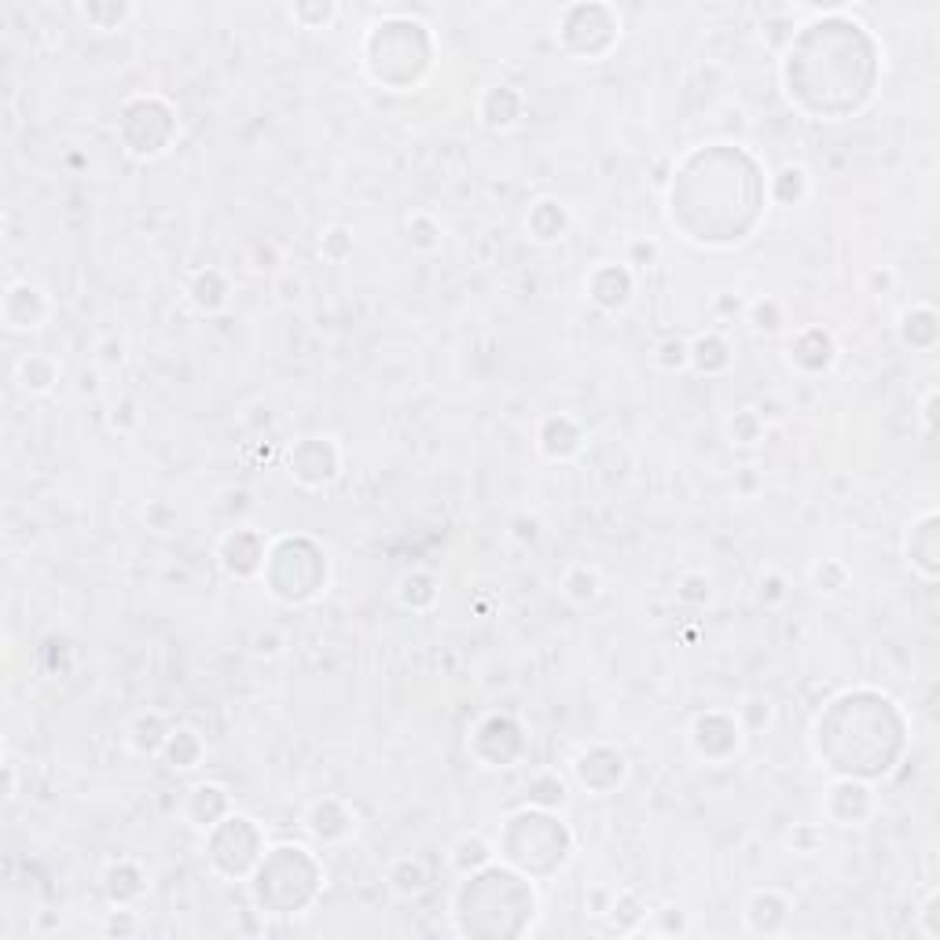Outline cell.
Wrapping results in <instances>:
<instances>
[{
  "label": "cell",
  "mask_w": 940,
  "mask_h": 940,
  "mask_svg": "<svg viewBox=\"0 0 940 940\" xmlns=\"http://www.w3.org/2000/svg\"><path fill=\"white\" fill-rule=\"evenodd\" d=\"M254 904L269 915H305V907H313L298 889H291V882L298 886H323V867L316 864V856L302 845H280L272 853H265V859L254 870Z\"/></svg>",
  "instance_id": "6da1fadb"
},
{
  "label": "cell",
  "mask_w": 940,
  "mask_h": 940,
  "mask_svg": "<svg viewBox=\"0 0 940 940\" xmlns=\"http://www.w3.org/2000/svg\"><path fill=\"white\" fill-rule=\"evenodd\" d=\"M529 845L537 849V853H533V864H529V878L556 875V870L566 867L570 856H573V838H570L566 823H562L556 813H548V808H533V805L508 816L503 834L497 838V853L511 859Z\"/></svg>",
  "instance_id": "7a4b0ae2"
},
{
  "label": "cell",
  "mask_w": 940,
  "mask_h": 940,
  "mask_svg": "<svg viewBox=\"0 0 940 940\" xmlns=\"http://www.w3.org/2000/svg\"><path fill=\"white\" fill-rule=\"evenodd\" d=\"M206 856H210V867L217 875L243 882L265 859V834L257 830L251 816L232 813L213 830H206Z\"/></svg>",
  "instance_id": "3957f363"
},
{
  "label": "cell",
  "mask_w": 940,
  "mask_h": 940,
  "mask_svg": "<svg viewBox=\"0 0 940 940\" xmlns=\"http://www.w3.org/2000/svg\"><path fill=\"white\" fill-rule=\"evenodd\" d=\"M269 573V591L286 607H298V602H309L328 588V559L323 551L316 548L313 540L298 537V562L294 566H269L265 562L261 577Z\"/></svg>",
  "instance_id": "277c9868"
},
{
  "label": "cell",
  "mask_w": 940,
  "mask_h": 940,
  "mask_svg": "<svg viewBox=\"0 0 940 940\" xmlns=\"http://www.w3.org/2000/svg\"><path fill=\"white\" fill-rule=\"evenodd\" d=\"M742 735L735 712H701L691 724V746L706 765H724L742 749Z\"/></svg>",
  "instance_id": "5b68a950"
},
{
  "label": "cell",
  "mask_w": 940,
  "mask_h": 940,
  "mask_svg": "<svg viewBox=\"0 0 940 940\" xmlns=\"http://www.w3.org/2000/svg\"><path fill=\"white\" fill-rule=\"evenodd\" d=\"M291 474L305 485V489H323V485H331L342 474L339 441L323 438V434L302 438L298 449L291 452Z\"/></svg>",
  "instance_id": "8992f818"
},
{
  "label": "cell",
  "mask_w": 940,
  "mask_h": 940,
  "mask_svg": "<svg viewBox=\"0 0 940 940\" xmlns=\"http://www.w3.org/2000/svg\"><path fill=\"white\" fill-rule=\"evenodd\" d=\"M573 776L577 783L588 790V794H613L621 783L628 779V757L613 746H591L581 749L577 760H573Z\"/></svg>",
  "instance_id": "52a82bcc"
},
{
  "label": "cell",
  "mask_w": 940,
  "mask_h": 940,
  "mask_svg": "<svg viewBox=\"0 0 940 940\" xmlns=\"http://www.w3.org/2000/svg\"><path fill=\"white\" fill-rule=\"evenodd\" d=\"M940 518L937 511H923L915 522H907L904 533V559L926 585L940 577Z\"/></svg>",
  "instance_id": "ba28073f"
},
{
  "label": "cell",
  "mask_w": 940,
  "mask_h": 940,
  "mask_svg": "<svg viewBox=\"0 0 940 940\" xmlns=\"http://www.w3.org/2000/svg\"><path fill=\"white\" fill-rule=\"evenodd\" d=\"M823 808L827 816L834 819L838 827H859L875 816L878 801H875V790H870L864 779H853V776H841L830 783L827 797H823Z\"/></svg>",
  "instance_id": "9c48e42d"
},
{
  "label": "cell",
  "mask_w": 940,
  "mask_h": 940,
  "mask_svg": "<svg viewBox=\"0 0 940 940\" xmlns=\"http://www.w3.org/2000/svg\"><path fill=\"white\" fill-rule=\"evenodd\" d=\"M632 291H636V272L628 265H596L585 276V294L588 302L602 313H621L632 302Z\"/></svg>",
  "instance_id": "30bf717a"
},
{
  "label": "cell",
  "mask_w": 940,
  "mask_h": 940,
  "mask_svg": "<svg viewBox=\"0 0 940 940\" xmlns=\"http://www.w3.org/2000/svg\"><path fill=\"white\" fill-rule=\"evenodd\" d=\"M790 912H794L790 896L783 893V889L768 886V889H754V893L746 896L742 923H746L749 933H757V937H776V933H783V929H786Z\"/></svg>",
  "instance_id": "8fae6325"
},
{
  "label": "cell",
  "mask_w": 940,
  "mask_h": 940,
  "mask_svg": "<svg viewBox=\"0 0 940 940\" xmlns=\"http://www.w3.org/2000/svg\"><path fill=\"white\" fill-rule=\"evenodd\" d=\"M221 566L224 573H232V577H257V573L265 570V559H269V544H265L261 533L254 529H232L229 537L221 540Z\"/></svg>",
  "instance_id": "7c38bea8"
},
{
  "label": "cell",
  "mask_w": 940,
  "mask_h": 940,
  "mask_svg": "<svg viewBox=\"0 0 940 940\" xmlns=\"http://www.w3.org/2000/svg\"><path fill=\"white\" fill-rule=\"evenodd\" d=\"M48 316H52V302H48V294L41 291V286H34L29 280L8 286L4 320L12 331H37L48 323Z\"/></svg>",
  "instance_id": "4fadbf2b"
},
{
  "label": "cell",
  "mask_w": 940,
  "mask_h": 940,
  "mask_svg": "<svg viewBox=\"0 0 940 940\" xmlns=\"http://www.w3.org/2000/svg\"><path fill=\"white\" fill-rule=\"evenodd\" d=\"M305 830H309L320 845H342L345 838H353L356 816L345 801L323 797V801H316V805H309V813H305Z\"/></svg>",
  "instance_id": "5bb4252c"
},
{
  "label": "cell",
  "mask_w": 940,
  "mask_h": 940,
  "mask_svg": "<svg viewBox=\"0 0 940 940\" xmlns=\"http://www.w3.org/2000/svg\"><path fill=\"white\" fill-rule=\"evenodd\" d=\"M838 361V342L827 328H805L790 339V364L805 375H823L834 368Z\"/></svg>",
  "instance_id": "9a60e30c"
},
{
  "label": "cell",
  "mask_w": 940,
  "mask_h": 940,
  "mask_svg": "<svg viewBox=\"0 0 940 940\" xmlns=\"http://www.w3.org/2000/svg\"><path fill=\"white\" fill-rule=\"evenodd\" d=\"M537 449L544 460L566 463L585 449V430L573 415H548L537 427Z\"/></svg>",
  "instance_id": "2e32d148"
},
{
  "label": "cell",
  "mask_w": 940,
  "mask_h": 940,
  "mask_svg": "<svg viewBox=\"0 0 940 940\" xmlns=\"http://www.w3.org/2000/svg\"><path fill=\"white\" fill-rule=\"evenodd\" d=\"M522 111H526V100L514 85H489L478 100V114L485 129H497V133H508L522 122Z\"/></svg>",
  "instance_id": "e0dca14e"
},
{
  "label": "cell",
  "mask_w": 940,
  "mask_h": 940,
  "mask_svg": "<svg viewBox=\"0 0 940 940\" xmlns=\"http://www.w3.org/2000/svg\"><path fill=\"white\" fill-rule=\"evenodd\" d=\"M184 813H187V819H192V827H199L206 834V830H213L221 819L232 816V797L221 783H199L192 794H187Z\"/></svg>",
  "instance_id": "ac0fdd59"
},
{
  "label": "cell",
  "mask_w": 940,
  "mask_h": 940,
  "mask_svg": "<svg viewBox=\"0 0 940 940\" xmlns=\"http://www.w3.org/2000/svg\"><path fill=\"white\" fill-rule=\"evenodd\" d=\"M937 323L940 320H937L933 305H912V309L900 313V323H896L900 342H904L907 350H915V353H929L937 345V334H940Z\"/></svg>",
  "instance_id": "d6986e66"
},
{
  "label": "cell",
  "mask_w": 940,
  "mask_h": 940,
  "mask_svg": "<svg viewBox=\"0 0 940 940\" xmlns=\"http://www.w3.org/2000/svg\"><path fill=\"white\" fill-rule=\"evenodd\" d=\"M386 886H390V893L412 900L430 889V867L412 853L393 856L390 864H386Z\"/></svg>",
  "instance_id": "ffe728a7"
},
{
  "label": "cell",
  "mask_w": 940,
  "mask_h": 940,
  "mask_svg": "<svg viewBox=\"0 0 940 940\" xmlns=\"http://www.w3.org/2000/svg\"><path fill=\"white\" fill-rule=\"evenodd\" d=\"M731 361H735V356H731V345L720 331H706L691 342V368L698 375H706V379L724 375L731 368Z\"/></svg>",
  "instance_id": "44dd1931"
},
{
  "label": "cell",
  "mask_w": 940,
  "mask_h": 940,
  "mask_svg": "<svg viewBox=\"0 0 940 940\" xmlns=\"http://www.w3.org/2000/svg\"><path fill=\"white\" fill-rule=\"evenodd\" d=\"M103 889L111 896L114 907H129L136 904L144 893H147V882H144V870L133 864V859H118V864L107 867L103 875Z\"/></svg>",
  "instance_id": "7402d4cb"
},
{
  "label": "cell",
  "mask_w": 940,
  "mask_h": 940,
  "mask_svg": "<svg viewBox=\"0 0 940 940\" xmlns=\"http://www.w3.org/2000/svg\"><path fill=\"white\" fill-rule=\"evenodd\" d=\"M559 591L573 602V607H591V602L602 596V577H599L596 566H588V562H573V566L562 570Z\"/></svg>",
  "instance_id": "603a6c76"
},
{
  "label": "cell",
  "mask_w": 940,
  "mask_h": 940,
  "mask_svg": "<svg viewBox=\"0 0 940 940\" xmlns=\"http://www.w3.org/2000/svg\"><path fill=\"white\" fill-rule=\"evenodd\" d=\"M15 379L26 393L45 398V393H52V386L59 382V364L48 353H26L23 361L15 364Z\"/></svg>",
  "instance_id": "cb8c5ba5"
},
{
  "label": "cell",
  "mask_w": 940,
  "mask_h": 940,
  "mask_svg": "<svg viewBox=\"0 0 940 940\" xmlns=\"http://www.w3.org/2000/svg\"><path fill=\"white\" fill-rule=\"evenodd\" d=\"M449 864H452V870H456L460 878L474 875V870L497 864V845H492L489 838H481V834H463L456 845L449 849Z\"/></svg>",
  "instance_id": "d4e9b609"
},
{
  "label": "cell",
  "mask_w": 940,
  "mask_h": 940,
  "mask_svg": "<svg viewBox=\"0 0 940 940\" xmlns=\"http://www.w3.org/2000/svg\"><path fill=\"white\" fill-rule=\"evenodd\" d=\"M526 229H529V235H533L537 243H556V240H562V235H566V229H570L566 206L556 203V199H540V203L529 210V217H526Z\"/></svg>",
  "instance_id": "484cf974"
},
{
  "label": "cell",
  "mask_w": 940,
  "mask_h": 940,
  "mask_svg": "<svg viewBox=\"0 0 940 940\" xmlns=\"http://www.w3.org/2000/svg\"><path fill=\"white\" fill-rule=\"evenodd\" d=\"M808 192H813V176H808L805 166H794V162H786L783 170L768 181V195L776 206H801L808 199Z\"/></svg>",
  "instance_id": "4316f807"
},
{
  "label": "cell",
  "mask_w": 940,
  "mask_h": 940,
  "mask_svg": "<svg viewBox=\"0 0 940 940\" xmlns=\"http://www.w3.org/2000/svg\"><path fill=\"white\" fill-rule=\"evenodd\" d=\"M170 724H166L158 712H141V717L133 720V728H129V746L136 749L141 757H155L166 749V742H170Z\"/></svg>",
  "instance_id": "83f0119b"
},
{
  "label": "cell",
  "mask_w": 940,
  "mask_h": 940,
  "mask_svg": "<svg viewBox=\"0 0 940 940\" xmlns=\"http://www.w3.org/2000/svg\"><path fill=\"white\" fill-rule=\"evenodd\" d=\"M526 801L533 808H548V813H556V808H562L570 801V786L559 771H537V776L526 783Z\"/></svg>",
  "instance_id": "f1b7e54d"
},
{
  "label": "cell",
  "mask_w": 940,
  "mask_h": 940,
  "mask_svg": "<svg viewBox=\"0 0 940 940\" xmlns=\"http://www.w3.org/2000/svg\"><path fill=\"white\" fill-rule=\"evenodd\" d=\"M203 754H206L203 738L195 735L192 728H173V731H170V742H166V749H162V757L170 760V768H176V771L199 768Z\"/></svg>",
  "instance_id": "f546056e"
},
{
  "label": "cell",
  "mask_w": 940,
  "mask_h": 940,
  "mask_svg": "<svg viewBox=\"0 0 940 940\" xmlns=\"http://www.w3.org/2000/svg\"><path fill=\"white\" fill-rule=\"evenodd\" d=\"M192 302H195V309H203V313H217V309H224V305H229V280H224V272H217V269H206V272H199L192 280Z\"/></svg>",
  "instance_id": "4dcf8cb0"
},
{
  "label": "cell",
  "mask_w": 940,
  "mask_h": 940,
  "mask_svg": "<svg viewBox=\"0 0 940 940\" xmlns=\"http://www.w3.org/2000/svg\"><path fill=\"white\" fill-rule=\"evenodd\" d=\"M398 599H401L404 610H415V613L430 610L434 602H438V581H434L430 573L415 570V573H408V577L401 581Z\"/></svg>",
  "instance_id": "1f68e13d"
},
{
  "label": "cell",
  "mask_w": 940,
  "mask_h": 940,
  "mask_svg": "<svg viewBox=\"0 0 940 940\" xmlns=\"http://www.w3.org/2000/svg\"><path fill=\"white\" fill-rule=\"evenodd\" d=\"M813 585L816 591H823V596H845V591L853 588V573L841 566L838 559H823L813 566Z\"/></svg>",
  "instance_id": "d6a6232c"
},
{
  "label": "cell",
  "mask_w": 940,
  "mask_h": 940,
  "mask_svg": "<svg viewBox=\"0 0 940 940\" xmlns=\"http://www.w3.org/2000/svg\"><path fill=\"white\" fill-rule=\"evenodd\" d=\"M735 720H738V728H742V731H749V735H757V731L771 728V720H776V706H771V698H768V695H749V698L738 706Z\"/></svg>",
  "instance_id": "836d02e7"
},
{
  "label": "cell",
  "mask_w": 940,
  "mask_h": 940,
  "mask_svg": "<svg viewBox=\"0 0 940 940\" xmlns=\"http://www.w3.org/2000/svg\"><path fill=\"white\" fill-rule=\"evenodd\" d=\"M655 368L676 375L691 368V342L687 339H676V334H669V339H661L655 345Z\"/></svg>",
  "instance_id": "e575fe53"
},
{
  "label": "cell",
  "mask_w": 940,
  "mask_h": 940,
  "mask_svg": "<svg viewBox=\"0 0 940 940\" xmlns=\"http://www.w3.org/2000/svg\"><path fill=\"white\" fill-rule=\"evenodd\" d=\"M728 434H731V444H757L765 438V419H760L754 408H738L728 419Z\"/></svg>",
  "instance_id": "d590c367"
},
{
  "label": "cell",
  "mask_w": 940,
  "mask_h": 940,
  "mask_svg": "<svg viewBox=\"0 0 940 940\" xmlns=\"http://www.w3.org/2000/svg\"><path fill=\"white\" fill-rule=\"evenodd\" d=\"M746 313H749V323H754L757 331H765V334H776V331L786 328V309L776 298H760V302L749 305Z\"/></svg>",
  "instance_id": "8d00e7d4"
},
{
  "label": "cell",
  "mask_w": 940,
  "mask_h": 940,
  "mask_svg": "<svg viewBox=\"0 0 940 940\" xmlns=\"http://www.w3.org/2000/svg\"><path fill=\"white\" fill-rule=\"evenodd\" d=\"M408 243L415 251H438L441 246V224L430 213H412L408 217Z\"/></svg>",
  "instance_id": "74e56055"
},
{
  "label": "cell",
  "mask_w": 940,
  "mask_h": 940,
  "mask_svg": "<svg viewBox=\"0 0 940 940\" xmlns=\"http://www.w3.org/2000/svg\"><path fill=\"white\" fill-rule=\"evenodd\" d=\"M320 254L328 257L331 265H342L345 257L353 254V232L345 224H331V229L320 232Z\"/></svg>",
  "instance_id": "f35d334b"
},
{
  "label": "cell",
  "mask_w": 940,
  "mask_h": 940,
  "mask_svg": "<svg viewBox=\"0 0 940 940\" xmlns=\"http://www.w3.org/2000/svg\"><path fill=\"white\" fill-rule=\"evenodd\" d=\"M658 257H661V251H658L655 240H632L628 251H625V261H621V265H628L632 272H643V269H655Z\"/></svg>",
  "instance_id": "ab89813d"
},
{
  "label": "cell",
  "mask_w": 940,
  "mask_h": 940,
  "mask_svg": "<svg viewBox=\"0 0 940 940\" xmlns=\"http://www.w3.org/2000/svg\"><path fill=\"white\" fill-rule=\"evenodd\" d=\"M915 923H918V929H923L929 940H940V889H929V893H926L923 907H918V915H915Z\"/></svg>",
  "instance_id": "60d3db41"
},
{
  "label": "cell",
  "mask_w": 940,
  "mask_h": 940,
  "mask_svg": "<svg viewBox=\"0 0 940 940\" xmlns=\"http://www.w3.org/2000/svg\"><path fill=\"white\" fill-rule=\"evenodd\" d=\"M676 596H680V602H691V607H701V602H709L712 585H709L706 573H687V577L680 581Z\"/></svg>",
  "instance_id": "b9f144b4"
},
{
  "label": "cell",
  "mask_w": 940,
  "mask_h": 940,
  "mask_svg": "<svg viewBox=\"0 0 940 940\" xmlns=\"http://www.w3.org/2000/svg\"><path fill=\"white\" fill-rule=\"evenodd\" d=\"M82 15L88 19V23L93 26H100V29H118L122 26V19H129L133 15V8H103V4H85L82 8Z\"/></svg>",
  "instance_id": "7bdbcfd3"
},
{
  "label": "cell",
  "mask_w": 940,
  "mask_h": 940,
  "mask_svg": "<svg viewBox=\"0 0 940 940\" xmlns=\"http://www.w3.org/2000/svg\"><path fill=\"white\" fill-rule=\"evenodd\" d=\"M786 596H790L786 577H783V573H776V570H768L765 577H760V602H765V607H779Z\"/></svg>",
  "instance_id": "ee69618b"
},
{
  "label": "cell",
  "mask_w": 940,
  "mask_h": 940,
  "mask_svg": "<svg viewBox=\"0 0 940 940\" xmlns=\"http://www.w3.org/2000/svg\"><path fill=\"white\" fill-rule=\"evenodd\" d=\"M291 15H294V23H302L305 29H323L334 15H339V8L328 4V8H323V12H320V8H313V4H298Z\"/></svg>",
  "instance_id": "f6af8a7d"
},
{
  "label": "cell",
  "mask_w": 940,
  "mask_h": 940,
  "mask_svg": "<svg viewBox=\"0 0 940 940\" xmlns=\"http://www.w3.org/2000/svg\"><path fill=\"white\" fill-rule=\"evenodd\" d=\"M511 533H514V540L518 544H526V548H533V544H537L540 537H544V526H540V518H533V514H518V518L511 522Z\"/></svg>",
  "instance_id": "bcb514c9"
},
{
  "label": "cell",
  "mask_w": 940,
  "mask_h": 940,
  "mask_svg": "<svg viewBox=\"0 0 940 940\" xmlns=\"http://www.w3.org/2000/svg\"><path fill=\"white\" fill-rule=\"evenodd\" d=\"M790 841H794L797 853L813 856V853H819V845H823V834H819L816 827H794V834H790Z\"/></svg>",
  "instance_id": "7dc6e473"
},
{
  "label": "cell",
  "mask_w": 940,
  "mask_h": 940,
  "mask_svg": "<svg viewBox=\"0 0 940 940\" xmlns=\"http://www.w3.org/2000/svg\"><path fill=\"white\" fill-rule=\"evenodd\" d=\"M280 650H283L280 632H269V636H265V632H257V636H254V655L257 658H276Z\"/></svg>",
  "instance_id": "c3c4849f"
},
{
  "label": "cell",
  "mask_w": 940,
  "mask_h": 940,
  "mask_svg": "<svg viewBox=\"0 0 940 940\" xmlns=\"http://www.w3.org/2000/svg\"><path fill=\"white\" fill-rule=\"evenodd\" d=\"M666 918V926H661V933H687V915L680 912V907H661V912H655Z\"/></svg>",
  "instance_id": "681fc988"
},
{
  "label": "cell",
  "mask_w": 940,
  "mask_h": 940,
  "mask_svg": "<svg viewBox=\"0 0 940 940\" xmlns=\"http://www.w3.org/2000/svg\"><path fill=\"white\" fill-rule=\"evenodd\" d=\"M923 427H926L929 438L937 434V390H929L923 398Z\"/></svg>",
  "instance_id": "f907efd6"
}]
</instances>
